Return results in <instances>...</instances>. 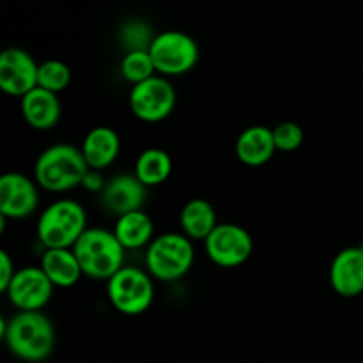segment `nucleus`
Segmentation results:
<instances>
[{
	"instance_id": "nucleus-1",
	"label": "nucleus",
	"mask_w": 363,
	"mask_h": 363,
	"mask_svg": "<svg viewBox=\"0 0 363 363\" xmlns=\"http://www.w3.org/2000/svg\"><path fill=\"white\" fill-rule=\"evenodd\" d=\"M4 337L14 357L41 362L55 346V330L41 312H20L4 328Z\"/></svg>"
},
{
	"instance_id": "nucleus-2",
	"label": "nucleus",
	"mask_w": 363,
	"mask_h": 363,
	"mask_svg": "<svg viewBox=\"0 0 363 363\" xmlns=\"http://www.w3.org/2000/svg\"><path fill=\"white\" fill-rule=\"evenodd\" d=\"M71 250L82 272L91 279L110 280L124 268V248L116 234L105 229H87Z\"/></svg>"
},
{
	"instance_id": "nucleus-3",
	"label": "nucleus",
	"mask_w": 363,
	"mask_h": 363,
	"mask_svg": "<svg viewBox=\"0 0 363 363\" xmlns=\"http://www.w3.org/2000/svg\"><path fill=\"white\" fill-rule=\"evenodd\" d=\"M89 172L82 151L67 144H57L41 152L35 162V181L48 191H67L78 186Z\"/></svg>"
},
{
	"instance_id": "nucleus-4",
	"label": "nucleus",
	"mask_w": 363,
	"mask_h": 363,
	"mask_svg": "<svg viewBox=\"0 0 363 363\" xmlns=\"http://www.w3.org/2000/svg\"><path fill=\"white\" fill-rule=\"evenodd\" d=\"M87 230L85 209L74 201H57L45 209L38 223V238L46 250L73 248Z\"/></svg>"
},
{
	"instance_id": "nucleus-5",
	"label": "nucleus",
	"mask_w": 363,
	"mask_h": 363,
	"mask_svg": "<svg viewBox=\"0 0 363 363\" xmlns=\"http://www.w3.org/2000/svg\"><path fill=\"white\" fill-rule=\"evenodd\" d=\"M145 264L155 279L165 282L177 280L194 264V247L183 234H162L149 247Z\"/></svg>"
},
{
	"instance_id": "nucleus-6",
	"label": "nucleus",
	"mask_w": 363,
	"mask_h": 363,
	"mask_svg": "<svg viewBox=\"0 0 363 363\" xmlns=\"http://www.w3.org/2000/svg\"><path fill=\"white\" fill-rule=\"evenodd\" d=\"M155 69L165 77H177L194 69L199 62V45L179 30L160 32L149 48Z\"/></svg>"
},
{
	"instance_id": "nucleus-7",
	"label": "nucleus",
	"mask_w": 363,
	"mask_h": 363,
	"mask_svg": "<svg viewBox=\"0 0 363 363\" xmlns=\"http://www.w3.org/2000/svg\"><path fill=\"white\" fill-rule=\"evenodd\" d=\"M110 303L126 315L144 314L155 298V286L147 273L124 266L108 280Z\"/></svg>"
},
{
	"instance_id": "nucleus-8",
	"label": "nucleus",
	"mask_w": 363,
	"mask_h": 363,
	"mask_svg": "<svg viewBox=\"0 0 363 363\" xmlns=\"http://www.w3.org/2000/svg\"><path fill=\"white\" fill-rule=\"evenodd\" d=\"M130 106L135 117L145 123H160L172 113L176 106V91L169 80L152 77L133 85L130 92Z\"/></svg>"
},
{
	"instance_id": "nucleus-9",
	"label": "nucleus",
	"mask_w": 363,
	"mask_h": 363,
	"mask_svg": "<svg viewBox=\"0 0 363 363\" xmlns=\"http://www.w3.org/2000/svg\"><path fill=\"white\" fill-rule=\"evenodd\" d=\"M204 245L208 257L222 268L243 264L254 250V241L248 230L234 223H218Z\"/></svg>"
},
{
	"instance_id": "nucleus-10",
	"label": "nucleus",
	"mask_w": 363,
	"mask_h": 363,
	"mask_svg": "<svg viewBox=\"0 0 363 363\" xmlns=\"http://www.w3.org/2000/svg\"><path fill=\"white\" fill-rule=\"evenodd\" d=\"M53 284L41 268H21L11 280L6 294L11 303L21 312H39L50 301Z\"/></svg>"
},
{
	"instance_id": "nucleus-11",
	"label": "nucleus",
	"mask_w": 363,
	"mask_h": 363,
	"mask_svg": "<svg viewBox=\"0 0 363 363\" xmlns=\"http://www.w3.org/2000/svg\"><path fill=\"white\" fill-rule=\"evenodd\" d=\"M38 69L39 66L25 50H4L0 55V89L6 94L23 98L38 87Z\"/></svg>"
},
{
	"instance_id": "nucleus-12",
	"label": "nucleus",
	"mask_w": 363,
	"mask_h": 363,
	"mask_svg": "<svg viewBox=\"0 0 363 363\" xmlns=\"http://www.w3.org/2000/svg\"><path fill=\"white\" fill-rule=\"evenodd\" d=\"M38 208V191L27 176L18 172L0 177V216L25 218Z\"/></svg>"
},
{
	"instance_id": "nucleus-13",
	"label": "nucleus",
	"mask_w": 363,
	"mask_h": 363,
	"mask_svg": "<svg viewBox=\"0 0 363 363\" xmlns=\"http://www.w3.org/2000/svg\"><path fill=\"white\" fill-rule=\"evenodd\" d=\"M330 282L337 294L354 298L363 293V247H350L335 255L330 268Z\"/></svg>"
},
{
	"instance_id": "nucleus-14",
	"label": "nucleus",
	"mask_w": 363,
	"mask_h": 363,
	"mask_svg": "<svg viewBox=\"0 0 363 363\" xmlns=\"http://www.w3.org/2000/svg\"><path fill=\"white\" fill-rule=\"evenodd\" d=\"M145 201V186L137 176H117L105 184L101 191V202L112 215L124 216L128 213L142 211Z\"/></svg>"
},
{
	"instance_id": "nucleus-15",
	"label": "nucleus",
	"mask_w": 363,
	"mask_h": 363,
	"mask_svg": "<svg viewBox=\"0 0 363 363\" xmlns=\"http://www.w3.org/2000/svg\"><path fill=\"white\" fill-rule=\"evenodd\" d=\"M119 149V135L112 128L98 126L92 128L85 135L84 144H82V155H84L89 169L101 170L116 162Z\"/></svg>"
},
{
	"instance_id": "nucleus-16",
	"label": "nucleus",
	"mask_w": 363,
	"mask_h": 363,
	"mask_svg": "<svg viewBox=\"0 0 363 363\" xmlns=\"http://www.w3.org/2000/svg\"><path fill=\"white\" fill-rule=\"evenodd\" d=\"M277 151L273 130L266 126H250L236 140V156L250 167H261L272 160Z\"/></svg>"
},
{
	"instance_id": "nucleus-17",
	"label": "nucleus",
	"mask_w": 363,
	"mask_h": 363,
	"mask_svg": "<svg viewBox=\"0 0 363 363\" xmlns=\"http://www.w3.org/2000/svg\"><path fill=\"white\" fill-rule=\"evenodd\" d=\"M23 119L35 130H50L60 119V103L57 94L35 87L21 98Z\"/></svg>"
},
{
	"instance_id": "nucleus-18",
	"label": "nucleus",
	"mask_w": 363,
	"mask_h": 363,
	"mask_svg": "<svg viewBox=\"0 0 363 363\" xmlns=\"http://www.w3.org/2000/svg\"><path fill=\"white\" fill-rule=\"evenodd\" d=\"M41 269L48 277L53 287H73L78 282L82 272L77 255L69 248L46 250L43 255Z\"/></svg>"
},
{
	"instance_id": "nucleus-19",
	"label": "nucleus",
	"mask_w": 363,
	"mask_h": 363,
	"mask_svg": "<svg viewBox=\"0 0 363 363\" xmlns=\"http://www.w3.org/2000/svg\"><path fill=\"white\" fill-rule=\"evenodd\" d=\"M179 222L188 238L204 241L218 225L215 208L204 199H191L190 202H186L181 211Z\"/></svg>"
},
{
	"instance_id": "nucleus-20",
	"label": "nucleus",
	"mask_w": 363,
	"mask_h": 363,
	"mask_svg": "<svg viewBox=\"0 0 363 363\" xmlns=\"http://www.w3.org/2000/svg\"><path fill=\"white\" fill-rule=\"evenodd\" d=\"M113 234L124 250L140 248L152 238V220L144 211L128 213V215L119 216Z\"/></svg>"
},
{
	"instance_id": "nucleus-21",
	"label": "nucleus",
	"mask_w": 363,
	"mask_h": 363,
	"mask_svg": "<svg viewBox=\"0 0 363 363\" xmlns=\"http://www.w3.org/2000/svg\"><path fill=\"white\" fill-rule=\"evenodd\" d=\"M172 172V160L163 149H147L135 163V176L144 186L165 183Z\"/></svg>"
},
{
	"instance_id": "nucleus-22",
	"label": "nucleus",
	"mask_w": 363,
	"mask_h": 363,
	"mask_svg": "<svg viewBox=\"0 0 363 363\" xmlns=\"http://www.w3.org/2000/svg\"><path fill=\"white\" fill-rule=\"evenodd\" d=\"M69 84H71V69L67 64L62 62V60L52 59L39 64L38 87L57 94V92L64 91Z\"/></svg>"
},
{
	"instance_id": "nucleus-23",
	"label": "nucleus",
	"mask_w": 363,
	"mask_h": 363,
	"mask_svg": "<svg viewBox=\"0 0 363 363\" xmlns=\"http://www.w3.org/2000/svg\"><path fill=\"white\" fill-rule=\"evenodd\" d=\"M155 71V64L149 55V50L147 52H128L121 62V73L133 85L142 84V82L155 77L152 74Z\"/></svg>"
},
{
	"instance_id": "nucleus-24",
	"label": "nucleus",
	"mask_w": 363,
	"mask_h": 363,
	"mask_svg": "<svg viewBox=\"0 0 363 363\" xmlns=\"http://www.w3.org/2000/svg\"><path fill=\"white\" fill-rule=\"evenodd\" d=\"M273 138H275V145L279 151H296L303 144V130H301L300 124L286 121V123H280L279 126L273 128Z\"/></svg>"
},
{
	"instance_id": "nucleus-25",
	"label": "nucleus",
	"mask_w": 363,
	"mask_h": 363,
	"mask_svg": "<svg viewBox=\"0 0 363 363\" xmlns=\"http://www.w3.org/2000/svg\"><path fill=\"white\" fill-rule=\"evenodd\" d=\"M152 41L155 38L144 23H128L123 28V43L130 46V52H147Z\"/></svg>"
},
{
	"instance_id": "nucleus-26",
	"label": "nucleus",
	"mask_w": 363,
	"mask_h": 363,
	"mask_svg": "<svg viewBox=\"0 0 363 363\" xmlns=\"http://www.w3.org/2000/svg\"><path fill=\"white\" fill-rule=\"evenodd\" d=\"M16 272H14L13 261H11L9 254L6 250L0 252V291L6 293L7 287H9L11 280L14 279Z\"/></svg>"
},
{
	"instance_id": "nucleus-27",
	"label": "nucleus",
	"mask_w": 363,
	"mask_h": 363,
	"mask_svg": "<svg viewBox=\"0 0 363 363\" xmlns=\"http://www.w3.org/2000/svg\"><path fill=\"white\" fill-rule=\"evenodd\" d=\"M82 186L89 191H103L105 188V181H103V176L99 174V170L89 169V172L85 174L84 181H82Z\"/></svg>"
}]
</instances>
